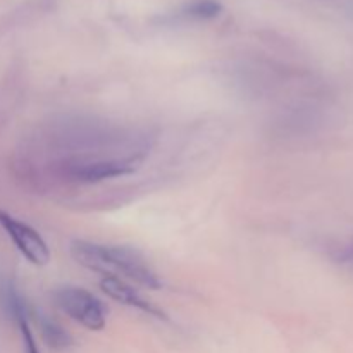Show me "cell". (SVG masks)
<instances>
[{"label": "cell", "instance_id": "6da1fadb", "mask_svg": "<svg viewBox=\"0 0 353 353\" xmlns=\"http://www.w3.org/2000/svg\"><path fill=\"white\" fill-rule=\"evenodd\" d=\"M65 124L68 133L61 134V141L68 143L54 162L52 172L61 181L69 185H99L109 179L131 176L143 165L147 150L117 152V145L123 137L97 134L99 126L93 123Z\"/></svg>", "mask_w": 353, "mask_h": 353}, {"label": "cell", "instance_id": "7a4b0ae2", "mask_svg": "<svg viewBox=\"0 0 353 353\" xmlns=\"http://www.w3.org/2000/svg\"><path fill=\"white\" fill-rule=\"evenodd\" d=\"M72 261L103 278H119L148 290H161L162 279L140 250L76 238L69 243Z\"/></svg>", "mask_w": 353, "mask_h": 353}, {"label": "cell", "instance_id": "3957f363", "mask_svg": "<svg viewBox=\"0 0 353 353\" xmlns=\"http://www.w3.org/2000/svg\"><path fill=\"white\" fill-rule=\"evenodd\" d=\"M48 296L62 314L85 330L102 331L105 327L109 309L99 296L88 290L74 285H62L55 286Z\"/></svg>", "mask_w": 353, "mask_h": 353}, {"label": "cell", "instance_id": "277c9868", "mask_svg": "<svg viewBox=\"0 0 353 353\" xmlns=\"http://www.w3.org/2000/svg\"><path fill=\"white\" fill-rule=\"evenodd\" d=\"M0 228L6 231L9 240L12 241L16 250L37 268H45L50 264V248H48L45 238L24 221L10 216L9 212L0 209Z\"/></svg>", "mask_w": 353, "mask_h": 353}, {"label": "cell", "instance_id": "5b68a950", "mask_svg": "<svg viewBox=\"0 0 353 353\" xmlns=\"http://www.w3.org/2000/svg\"><path fill=\"white\" fill-rule=\"evenodd\" d=\"M100 290L109 296L114 302L121 303L124 307H130V309L140 310V312L147 314V316L155 317L159 321H168V314L161 309V307L155 305L154 302H150L148 299H145L140 292H138L134 286H131L130 283L124 281L119 278H102L100 279Z\"/></svg>", "mask_w": 353, "mask_h": 353}, {"label": "cell", "instance_id": "8992f818", "mask_svg": "<svg viewBox=\"0 0 353 353\" xmlns=\"http://www.w3.org/2000/svg\"><path fill=\"white\" fill-rule=\"evenodd\" d=\"M28 312H30V319H34V323H37L41 334V340L45 341V345H47L48 348L62 352L72 347L74 341H72V336L69 334V331H65L64 327H62V324L57 323L54 317L48 316L43 310H37L34 307H30Z\"/></svg>", "mask_w": 353, "mask_h": 353}, {"label": "cell", "instance_id": "52a82bcc", "mask_svg": "<svg viewBox=\"0 0 353 353\" xmlns=\"http://www.w3.org/2000/svg\"><path fill=\"white\" fill-rule=\"evenodd\" d=\"M7 302H9L10 314H12V317L17 323V327H19L24 353H40V350H38L37 340H34L33 331H31L30 312H28L30 307H28V303L21 299V295L16 292V290H10Z\"/></svg>", "mask_w": 353, "mask_h": 353}, {"label": "cell", "instance_id": "ba28073f", "mask_svg": "<svg viewBox=\"0 0 353 353\" xmlns=\"http://www.w3.org/2000/svg\"><path fill=\"white\" fill-rule=\"evenodd\" d=\"M221 12H223V3L219 0H192L181 9V16L193 21L216 19Z\"/></svg>", "mask_w": 353, "mask_h": 353}]
</instances>
